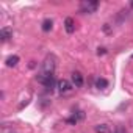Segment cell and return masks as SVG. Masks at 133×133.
Returning <instances> with one entry per match:
<instances>
[{"mask_svg":"<svg viewBox=\"0 0 133 133\" xmlns=\"http://www.w3.org/2000/svg\"><path fill=\"white\" fill-rule=\"evenodd\" d=\"M113 133H125V130H124L122 127H117V128H116V130H114Z\"/></svg>","mask_w":133,"mask_h":133,"instance_id":"cell-13","label":"cell"},{"mask_svg":"<svg viewBox=\"0 0 133 133\" xmlns=\"http://www.w3.org/2000/svg\"><path fill=\"white\" fill-rule=\"evenodd\" d=\"M131 58H133V55H131Z\"/></svg>","mask_w":133,"mask_h":133,"instance_id":"cell-14","label":"cell"},{"mask_svg":"<svg viewBox=\"0 0 133 133\" xmlns=\"http://www.w3.org/2000/svg\"><path fill=\"white\" fill-rule=\"evenodd\" d=\"M5 63H6V66H8V68H14V66H16V64L19 63V56H17V55H13V56H8Z\"/></svg>","mask_w":133,"mask_h":133,"instance_id":"cell-8","label":"cell"},{"mask_svg":"<svg viewBox=\"0 0 133 133\" xmlns=\"http://www.w3.org/2000/svg\"><path fill=\"white\" fill-rule=\"evenodd\" d=\"M64 28H66V31H68L69 35L74 33V30H75V24H74V19H72V17H68V19L64 21Z\"/></svg>","mask_w":133,"mask_h":133,"instance_id":"cell-7","label":"cell"},{"mask_svg":"<svg viewBox=\"0 0 133 133\" xmlns=\"http://www.w3.org/2000/svg\"><path fill=\"white\" fill-rule=\"evenodd\" d=\"M96 86H97L99 89H103V88H107V86H108V82H107L105 78H97V82H96Z\"/></svg>","mask_w":133,"mask_h":133,"instance_id":"cell-11","label":"cell"},{"mask_svg":"<svg viewBox=\"0 0 133 133\" xmlns=\"http://www.w3.org/2000/svg\"><path fill=\"white\" fill-rule=\"evenodd\" d=\"M0 38H2V41H3V42H5V41H8V39H11V38H13V30H11V28H8V27L2 28V30H0Z\"/></svg>","mask_w":133,"mask_h":133,"instance_id":"cell-6","label":"cell"},{"mask_svg":"<svg viewBox=\"0 0 133 133\" xmlns=\"http://www.w3.org/2000/svg\"><path fill=\"white\" fill-rule=\"evenodd\" d=\"M55 68H56V58L53 55H47L44 63H42V68H41V72H45V74H53L55 72Z\"/></svg>","mask_w":133,"mask_h":133,"instance_id":"cell-2","label":"cell"},{"mask_svg":"<svg viewBox=\"0 0 133 133\" xmlns=\"http://www.w3.org/2000/svg\"><path fill=\"white\" fill-rule=\"evenodd\" d=\"M71 80H72V85H74L75 88H82V86H83V75H82L80 72H72Z\"/></svg>","mask_w":133,"mask_h":133,"instance_id":"cell-5","label":"cell"},{"mask_svg":"<svg viewBox=\"0 0 133 133\" xmlns=\"http://www.w3.org/2000/svg\"><path fill=\"white\" fill-rule=\"evenodd\" d=\"M52 25H53V22H52L50 19H45V21L42 22V30H44V31H50V30H52Z\"/></svg>","mask_w":133,"mask_h":133,"instance_id":"cell-10","label":"cell"},{"mask_svg":"<svg viewBox=\"0 0 133 133\" xmlns=\"http://www.w3.org/2000/svg\"><path fill=\"white\" fill-rule=\"evenodd\" d=\"M105 53H107V49H103V47L97 50V55H105Z\"/></svg>","mask_w":133,"mask_h":133,"instance_id":"cell-12","label":"cell"},{"mask_svg":"<svg viewBox=\"0 0 133 133\" xmlns=\"http://www.w3.org/2000/svg\"><path fill=\"white\" fill-rule=\"evenodd\" d=\"M72 83L71 82H68V80H59L58 83H56V88H58V92L59 94H66V92H69L71 89H72Z\"/></svg>","mask_w":133,"mask_h":133,"instance_id":"cell-4","label":"cell"},{"mask_svg":"<svg viewBox=\"0 0 133 133\" xmlns=\"http://www.w3.org/2000/svg\"><path fill=\"white\" fill-rule=\"evenodd\" d=\"M94 131L96 133H108V125L107 124H97L94 127Z\"/></svg>","mask_w":133,"mask_h":133,"instance_id":"cell-9","label":"cell"},{"mask_svg":"<svg viewBox=\"0 0 133 133\" xmlns=\"http://www.w3.org/2000/svg\"><path fill=\"white\" fill-rule=\"evenodd\" d=\"M36 80L39 82V83H42L47 89H53L55 88V77H53V74H45V72H39L38 75H36Z\"/></svg>","mask_w":133,"mask_h":133,"instance_id":"cell-1","label":"cell"},{"mask_svg":"<svg viewBox=\"0 0 133 133\" xmlns=\"http://www.w3.org/2000/svg\"><path fill=\"white\" fill-rule=\"evenodd\" d=\"M97 6H99L97 2H82V5H80V11H82V13H88V14H91V13H94V11L97 10Z\"/></svg>","mask_w":133,"mask_h":133,"instance_id":"cell-3","label":"cell"}]
</instances>
